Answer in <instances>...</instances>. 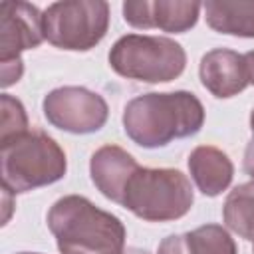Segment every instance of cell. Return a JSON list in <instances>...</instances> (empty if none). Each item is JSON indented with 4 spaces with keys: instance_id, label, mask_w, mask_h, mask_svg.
<instances>
[{
    "instance_id": "cell-1",
    "label": "cell",
    "mask_w": 254,
    "mask_h": 254,
    "mask_svg": "<svg viewBox=\"0 0 254 254\" xmlns=\"http://www.w3.org/2000/svg\"><path fill=\"white\" fill-rule=\"evenodd\" d=\"M125 135L143 149H159L175 139L196 135L204 125L200 99L185 89L151 91L133 97L123 109Z\"/></svg>"
},
{
    "instance_id": "cell-2",
    "label": "cell",
    "mask_w": 254,
    "mask_h": 254,
    "mask_svg": "<svg viewBox=\"0 0 254 254\" xmlns=\"http://www.w3.org/2000/svg\"><path fill=\"white\" fill-rule=\"evenodd\" d=\"M48 228L62 254H109L125 250L127 230L115 214L81 194H65L48 210Z\"/></svg>"
},
{
    "instance_id": "cell-3",
    "label": "cell",
    "mask_w": 254,
    "mask_h": 254,
    "mask_svg": "<svg viewBox=\"0 0 254 254\" xmlns=\"http://www.w3.org/2000/svg\"><path fill=\"white\" fill-rule=\"evenodd\" d=\"M0 147L2 189L10 194L48 187L65 177V153L42 129H28Z\"/></svg>"
},
{
    "instance_id": "cell-4",
    "label": "cell",
    "mask_w": 254,
    "mask_h": 254,
    "mask_svg": "<svg viewBox=\"0 0 254 254\" xmlns=\"http://www.w3.org/2000/svg\"><path fill=\"white\" fill-rule=\"evenodd\" d=\"M192 202V185L179 169L139 167L127 183L121 206L145 222H171L183 218Z\"/></svg>"
},
{
    "instance_id": "cell-5",
    "label": "cell",
    "mask_w": 254,
    "mask_h": 254,
    "mask_svg": "<svg viewBox=\"0 0 254 254\" xmlns=\"http://www.w3.org/2000/svg\"><path fill=\"white\" fill-rule=\"evenodd\" d=\"M109 67L125 77L143 83H167L187 67L185 48L167 36L127 34L109 50Z\"/></svg>"
},
{
    "instance_id": "cell-6",
    "label": "cell",
    "mask_w": 254,
    "mask_h": 254,
    "mask_svg": "<svg viewBox=\"0 0 254 254\" xmlns=\"http://www.w3.org/2000/svg\"><path fill=\"white\" fill-rule=\"evenodd\" d=\"M44 40L58 50L87 52L109 30V4L105 0H62L42 12Z\"/></svg>"
},
{
    "instance_id": "cell-7",
    "label": "cell",
    "mask_w": 254,
    "mask_h": 254,
    "mask_svg": "<svg viewBox=\"0 0 254 254\" xmlns=\"http://www.w3.org/2000/svg\"><path fill=\"white\" fill-rule=\"evenodd\" d=\"M42 111L52 127L73 135L95 133L109 117L107 101L81 85H64L48 91L42 101Z\"/></svg>"
},
{
    "instance_id": "cell-8",
    "label": "cell",
    "mask_w": 254,
    "mask_h": 254,
    "mask_svg": "<svg viewBox=\"0 0 254 254\" xmlns=\"http://www.w3.org/2000/svg\"><path fill=\"white\" fill-rule=\"evenodd\" d=\"M123 20L137 30L159 28L167 34H185L196 26L202 2L196 0H127Z\"/></svg>"
},
{
    "instance_id": "cell-9",
    "label": "cell",
    "mask_w": 254,
    "mask_h": 254,
    "mask_svg": "<svg viewBox=\"0 0 254 254\" xmlns=\"http://www.w3.org/2000/svg\"><path fill=\"white\" fill-rule=\"evenodd\" d=\"M44 42L42 12L30 2L0 4V64L22 60L20 54Z\"/></svg>"
},
{
    "instance_id": "cell-10",
    "label": "cell",
    "mask_w": 254,
    "mask_h": 254,
    "mask_svg": "<svg viewBox=\"0 0 254 254\" xmlns=\"http://www.w3.org/2000/svg\"><path fill=\"white\" fill-rule=\"evenodd\" d=\"M198 77L202 87L216 99L234 97L250 85L244 56L228 48L206 52L198 64Z\"/></svg>"
},
{
    "instance_id": "cell-11",
    "label": "cell",
    "mask_w": 254,
    "mask_h": 254,
    "mask_svg": "<svg viewBox=\"0 0 254 254\" xmlns=\"http://www.w3.org/2000/svg\"><path fill=\"white\" fill-rule=\"evenodd\" d=\"M139 163L119 145H103L89 159V177L95 189L111 202L121 204L129 179L139 171Z\"/></svg>"
},
{
    "instance_id": "cell-12",
    "label": "cell",
    "mask_w": 254,
    "mask_h": 254,
    "mask_svg": "<svg viewBox=\"0 0 254 254\" xmlns=\"http://www.w3.org/2000/svg\"><path fill=\"white\" fill-rule=\"evenodd\" d=\"M187 165L190 179L204 196L222 194L234 179V165L230 157L222 149L212 145L194 147L189 155Z\"/></svg>"
},
{
    "instance_id": "cell-13",
    "label": "cell",
    "mask_w": 254,
    "mask_h": 254,
    "mask_svg": "<svg viewBox=\"0 0 254 254\" xmlns=\"http://www.w3.org/2000/svg\"><path fill=\"white\" fill-rule=\"evenodd\" d=\"M202 10L210 30L236 38H254V0H206Z\"/></svg>"
},
{
    "instance_id": "cell-14",
    "label": "cell",
    "mask_w": 254,
    "mask_h": 254,
    "mask_svg": "<svg viewBox=\"0 0 254 254\" xmlns=\"http://www.w3.org/2000/svg\"><path fill=\"white\" fill-rule=\"evenodd\" d=\"M224 224L244 240H254V181L234 187L222 204Z\"/></svg>"
},
{
    "instance_id": "cell-15",
    "label": "cell",
    "mask_w": 254,
    "mask_h": 254,
    "mask_svg": "<svg viewBox=\"0 0 254 254\" xmlns=\"http://www.w3.org/2000/svg\"><path fill=\"white\" fill-rule=\"evenodd\" d=\"M185 238L190 254H238L234 238L220 224H202L185 232Z\"/></svg>"
},
{
    "instance_id": "cell-16",
    "label": "cell",
    "mask_w": 254,
    "mask_h": 254,
    "mask_svg": "<svg viewBox=\"0 0 254 254\" xmlns=\"http://www.w3.org/2000/svg\"><path fill=\"white\" fill-rule=\"evenodd\" d=\"M0 111H2V123H0V143H6L30 129L26 107L20 99H16L10 93L0 95Z\"/></svg>"
},
{
    "instance_id": "cell-17",
    "label": "cell",
    "mask_w": 254,
    "mask_h": 254,
    "mask_svg": "<svg viewBox=\"0 0 254 254\" xmlns=\"http://www.w3.org/2000/svg\"><path fill=\"white\" fill-rule=\"evenodd\" d=\"M157 254H190L185 234H169L157 246Z\"/></svg>"
},
{
    "instance_id": "cell-18",
    "label": "cell",
    "mask_w": 254,
    "mask_h": 254,
    "mask_svg": "<svg viewBox=\"0 0 254 254\" xmlns=\"http://www.w3.org/2000/svg\"><path fill=\"white\" fill-rule=\"evenodd\" d=\"M0 73H2V87H10L12 83L20 81L22 73H24V64L22 60H16V62H6V64H0Z\"/></svg>"
},
{
    "instance_id": "cell-19",
    "label": "cell",
    "mask_w": 254,
    "mask_h": 254,
    "mask_svg": "<svg viewBox=\"0 0 254 254\" xmlns=\"http://www.w3.org/2000/svg\"><path fill=\"white\" fill-rule=\"evenodd\" d=\"M242 169H244V173L254 181V137L248 141V145H246V149H244Z\"/></svg>"
},
{
    "instance_id": "cell-20",
    "label": "cell",
    "mask_w": 254,
    "mask_h": 254,
    "mask_svg": "<svg viewBox=\"0 0 254 254\" xmlns=\"http://www.w3.org/2000/svg\"><path fill=\"white\" fill-rule=\"evenodd\" d=\"M244 64H246V75H248V83L254 85V50L244 54Z\"/></svg>"
},
{
    "instance_id": "cell-21",
    "label": "cell",
    "mask_w": 254,
    "mask_h": 254,
    "mask_svg": "<svg viewBox=\"0 0 254 254\" xmlns=\"http://www.w3.org/2000/svg\"><path fill=\"white\" fill-rule=\"evenodd\" d=\"M123 254H149L147 250H143V248H125V252Z\"/></svg>"
},
{
    "instance_id": "cell-22",
    "label": "cell",
    "mask_w": 254,
    "mask_h": 254,
    "mask_svg": "<svg viewBox=\"0 0 254 254\" xmlns=\"http://www.w3.org/2000/svg\"><path fill=\"white\" fill-rule=\"evenodd\" d=\"M250 129H252V137H254V109L250 111Z\"/></svg>"
},
{
    "instance_id": "cell-23",
    "label": "cell",
    "mask_w": 254,
    "mask_h": 254,
    "mask_svg": "<svg viewBox=\"0 0 254 254\" xmlns=\"http://www.w3.org/2000/svg\"><path fill=\"white\" fill-rule=\"evenodd\" d=\"M18 254H40V252H18Z\"/></svg>"
},
{
    "instance_id": "cell-24",
    "label": "cell",
    "mask_w": 254,
    "mask_h": 254,
    "mask_svg": "<svg viewBox=\"0 0 254 254\" xmlns=\"http://www.w3.org/2000/svg\"><path fill=\"white\" fill-rule=\"evenodd\" d=\"M123 252H125V250H121V252H109V254H123Z\"/></svg>"
},
{
    "instance_id": "cell-25",
    "label": "cell",
    "mask_w": 254,
    "mask_h": 254,
    "mask_svg": "<svg viewBox=\"0 0 254 254\" xmlns=\"http://www.w3.org/2000/svg\"><path fill=\"white\" fill-rule=\"evenodd\" d=\"M252 254H254V246H252Z\"/></svg>"
}]
</instances>
